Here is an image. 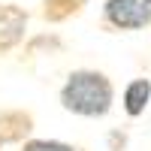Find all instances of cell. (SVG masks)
Here are the masks:
<instances>
[{
	"label": "cell",
	"mask_w": 151,
	"mask_h": 151,
	"mask_svg": "<svg viewBox=\"0 0 151 151\" xmlns=\"http://www.w3.org/2000/svg\"><path fill=\"white\" fill-rule=\"evenodd\" d=\"M112 82L97 70H76L60 88V103L82 118H103L112 109Z\"/></svg>",
	"instance_id": "cell-1"
},
{
	"label": "cell",
	"mask_w": 151,
	"mask_h": 151,
	"mask_svg": "<svg viewBox=\"0 0 151 151\" xmlns=\"http://www.w3.org/2000/svg\"><path fill=\"white\" fill-rule=\"evenodd\" d=\"M103 18L115 30H139L151 24V0H106Z\"/></svg>",
	"instance_id": "cell-2"
},
{
	"label": "cell",
	"mask_w": 151,
	"mask_h": 151,
	"mask_svg": "<svg viewBox=\"0 0 151 151\" xmlns=\"http://www.w3.org/2000/svg\"><path fill=\"white\" fill-rule=\"evenodd\" d=\"M27 30V12L18 6H0V52H9L24 40Z\"/></svg>",
	"instance_id": "cell-3"
},
{
	"label": "cell",
	"mask_w": 151,
	"mask_h": 151,
	"mask_svg": "<svg viewBox=\"0 0 151 151\" xmlns=\"http://www.w3.org/2000/svg\"><path fill=\"white\" fill-rule=\"evenodd\" d=\"M148 103H151V82L148 79H133L124 88V112H127L130 118L142 115Z\"/></svg>",
	"instance_id": "cell-4"
},
{
	"label": "cell",
	"mask_w": 151,
	"mask_h": 151,
	"mask_svg": "<svg viewBox=\"0 0 151 151\" xmlns=\"http://www.w3.org/2000/svg\"><path fill=\"white\" fill-rule=\"evenodd\" d=\"M85 6V0H42V18L45 21H67L70 15H79Z\"/></svg>",
	"instance_id": "cell-5"
},
{
	"label": "cell",
	"mask_w": 151,
	"mask_h": 151,
	"mask_svg": "<svg viewBox=\"0 0 151 151\" xmlns=\"http://www.w3.org/2000/svg\"><path fill=\"white\" fill-rule=\"evenodd\" d=\"M21 151H79V148H73L67 142H55V139H33L27 142Z\"/></svg>",
	"instance_id": "cell-6"
}]
</instances>
